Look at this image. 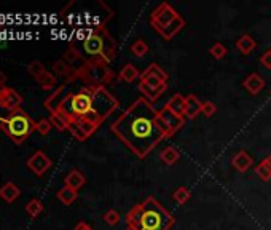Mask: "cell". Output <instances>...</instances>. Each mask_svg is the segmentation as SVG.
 I'll use <instances>...</instances> for the list:
<instances>
[{
  "instance_id": "6da1fadb",
  "label": "cell",
  "mask_w": 271,
  "mask_h": 230,
  "mask_svg": "<svg viewBox=\"0 0 271 230\" xmlns=\"http://www.w3.org/2000/svg\"><path fill=\"white\" fill-rule=\"evenodd\" d=\"M158 111L145 98L136 99L110 125V131L137 158H147L166 134L157 121Z\"/></svg>"
},
{
  "instance_id": "7a4b0ae2",
  "label": "cell",
  "mask_w": 271,
  "mask_h": 230,
  "mask_svg": "<svg viewBox=\"0 0 271 230\" xmlns=\"http://www.w3.org/2000/svg\"><path fill=\"white\" fill-rule=\"evenodd\" d=\"M81 50L88 62L108 66L117 55V43L104 26H98L83 38Z\"/></svg>"
},
{
  "instance_id": "3957f363",
  "label": "cell",
  "mask_w": 271,
  "mask_h": 230,
  "mask_svg": "<svg viewBox=\"0 0 271 230\" xmlns=\"http://www.w3.org/2000/svg\"><path fill=\"white\" fill-rule=\"evenodd\" d=\"M140 227L139 230H171L176 224L174 217L155 197H147L140 203Z\"/></svg>"
},
{
  "instance_id": "277c9868",
  "label": "cell",
  "mask_w": 271,
  "mask_h": 230,
  "mask_svg": "<svg viewBox=\"0 0 271 230\" xmlns=\"http://www.w3.org/2000/svg\"><path fill=\"white\" fill-rule=\"evenodd\" d=\"M150 24L164 40H172L184 29L185 21L179 13L172 8L171 3L163 2L152 11Z\"/></svg>"
},
{
  "instance_id": "5b68a950",
  "label": "cell",
  "mask_w": 271,
  "mask_h": 230,
  "mask_svg": "<svg viewBox=\"0 0 271 230\" xmlns=\"http://www.w3.org/2000/svg\"><path fill=\"white\" fill-rule=\"evenodd\" d=\"M35 123L27 112L18 109L10 112L8 117H0V128L15 144H23L35 130Z\"/></svg>"
},
{
  "instance_id": "8992f818",
  "label": "cell",
  "mask_w": 271,
  "mask_h": 230,
  "mask_svg": "<svg viewBox=\"0 0 271 230\" xmlns=\"http://www.w3.org/2000/svg\"><path fill=\"white\" fill-rule=\"evenodd\" d=\"M157 121H158L160 130L166 134V138L174 136V134H176L180 128L185 125V118L184 117H177V115L172 114L166 106L158 111Z\"/></svg>"
},
{
  "instance_id": "52a82bcc",
  "label": "cell",
  "mask_w": 271,
  "mask_h": 230,
  "mask_svg": "<svg viewBox=\"0 0 271 230\" xmlns=\"http://www.w3.org/2000/svg\"><path fill=\"white\" fill-rule=\"evenodd\" d=\"M26 165H27V168L34 172V174L37 176H43L45 172H47L51 165H53V162H51V158L47 155L45 152L42 150H37L34 152L32 155L27 158V162H26Z\"/></svg>"
},
{
  "instance_id": "ba28073f",
  "label": "cell",
  "mask_w": 271,
  "mask_h": 230,
  "mask_svg": "<svg viewBox=\"0 0 271 230\" xmlns=\"http://www.w3.org/2000/svg\"><path fill=\"white\" fill-rule=\"evenodd\" d=\"M21 102H23V96L13 88H6L5 93L0 96V107H3L10 112L18 111Z\"/></svg>"
},
{
  "instance_id": "9c48e42d",
  "label": "cell",
  "mask_w": 271,
  "mask_h": 230,
  "mask_svg": "<svg viewBox=\"0 0 271 230\" xmlns=\"http://www.w3.org/2000/svg\"><path fill=\"white\" fill-rule=\"evenodd\" d=\"M67 85H69V82H64L59 88L54 89V91L45 99V107H47L51 114L57 111V107L61 106V102L66 99V96L70 93V91H67Z\"/></svg>"
},
{
  "instance_id": "30bf717a",
  "label": "cell",
  "mask_w": 271,
  "mask_h": 230,
  "mask_svg": "<svg viewBox=\"0 0 271 230\" xmlns=\"http://www.w3.org/2000/svg\"><path fill=\"white\" fill-rule=\"evenodd\" d=\"M243 86L246 88L250 94H259L262 89L265 88V80H263V77L260 74L252 72L244 79Z\"/></svg>"
},
{
  "instance_id": "8fae6325",
  "label": "cell",
  "mask_w": 271,
  "mask_h": 230,
  "mask_svg": "<svg viewBox=\"0 0 271 230\" xmlns=\"http://www.w3.org/2000/svg\"><path fill=\"white\" fill-rule=\"evenodd\" d=\"M231 165H233L240 172H246L250 166L254 165V158L250 157L246 150H240L235 153L233 158H231Z\"/></svg>"
},
{
  "instance_id": "7c38bea8",
  "label": "cell",
  "mask_w": 271,
  "mask_h": 230,
  "mask_svg": "<svg viewBox=\"0 0 271 230\" xmlns=\"http://www.w3.org/2000/svg\"><path fill=\"white\" fill-rule=\"evenodd\" d=\"M185 117L187 118H196L199 114H201V106H203V102L199 101L195 94H187L185 96Z\"/></svg>"
},
{
  "instance_id": "4fadbf2b",
  "label": "cell",
  "mask_w": 271,
  "mask_h": 230,
  "mask_svg": "<svg viewBox=\"0 0 271 230\" xmlns=\"http://www.w3.org/2000/svg\"><path fill=\"white\" fill-rule=\"evenodd\" d=\"M86 182V177L81 174L79 170H72L69 174L64 177V185L69 189H74L79 192V189H81Z\"/></svg>"
},
{
  "instance_id": "5bb4252c",
  "label": "cell",
  "mask_w": 271,
  "mask_h": 230,
  "mask_svg": "<svg viewBox=\"0 0 271 230\" xmlns=\"http://www.w3.org/2000/svg\"><path fill=\"white\" fill-rule=\"evenodd\" d=\"M185 96H182L180 93L172 94V98L167 101L166 107L169 109L172 114H176L177 117H185Z\"/></svg>"
},
{
  "instance_id": "9a60e30c",
  "label": "cell",
  "mask_w": 271,
  "mask_h": 230,
  "mask_svg": "<svg viewBox=\"0 0 271 230\" xmlns=\"http://www.w3.org/2000/svg\"><path fill=\"white\" fill-rule=\"evenodd\" d=\"M139 89L142 91V94L145 96V99L147 101H150V102H155L161 94H163L166 89H167V83H164V85H161L160 88H152V86H148L145 85L144 82H139Z\"/></svg>"
},
{
  "instance_id": "2e32d148",
  "label": "cell",
  "mask_w": 271,
  "mask_h": 230,
  "mask_svg": "<svg viewBox=\"0 0 271 230\" xmlns=\"http://www.w3.org/2000/svg\"><path fill=\"white\" fill-rule=\"evenodd\" d=\"M19 194H21V192H19L18 185L15 182H5L2 187H0V197H2L6 203H13L19 197Z\"/></svg>"
},
{
  "instance_id": "e0dca14e",
  "label": "cell",
  "mask_w": 271,
  "mask_h": 230,
  "mask_svg": "<svg viewBox=\"0 0 271 230\" xmlns=\"http://www.w3.org/2000/svg\"><path fill=\"white\" fill-rule=\"evenodd\" d=\"M118 79L121 82H126V83H133L136 79H140V74H139V70L137 67L134 66V64H125L123 69L120 70V74H118Z\"/></svg>"
},
{
  "instance_id": "ac0fdd59",
  "label": "cell",
  "mask_w": 271,
  "mask_h": 230,
  "mask_svg": "<svg viewBox=\"0 0 271 230\" xmlns=\"http://www.w3.org/2000/svg\"><path fill=\"white\" fill-rule=\"evenodd\" d=\"M255 47H257V43H255V40L249 34L241 35L240 38H238V42H236V48L240 50L243 55H246V56L252 53V51L255 50Z\"/></svg>"
},
{
  "instance_id": "d6986e66",
  "label": "cell",
  "mask_w": 271,
  "mask_h": 230,
  "mask_svg": "<svg viewBox=\"0 0 271 230\" xmlns=\"http://www.w3.org/2000/svg\"><path fill=\"white\" fill-rule=\"evenodd\" d=\"M255 174L259 176V179H262L263 182H267L271 179V155L263 158L262 162L255 166Z\"/></svg>"
},
{
  "instance_id": "ffe728a7",
  "label": "cell",
  "mask_w": 271,
  "mask_h": 230,
  "mask_svg": "<svg viewBox=\"0 0 271 230\" xmlns=\"http://www.w3.org/2000/svg\"><path fill=\"white\" fill-rule=\"evenodd\" d=\"M140 213H142V206H140V204H136L134 208H131L130 211H128L126 217H125L126 226L128 227H134V229L139 230V227H140Z\"/></svg>"
},
{
  "instance_id": "44dd1931",
  "label": "cell",
  "mask_w": 271,
  "mask_h": 230,
  "mask_svg": "<svg viewBox=\"0 0 271 230\" xmlns=\"http://www.w3.org/2000/svg\"><path fill=\"white\" fill-rule=\"evenodd\" d=\"M160 158H161V162L166 163V165H174L180 158V152L176 149V147L167 145V147H164L163 150H161Z\"/></svg>"
},
{
  "instance_id": "7402d4cb",
  "label": "cell",
  "mask_w": 271,
  "mask_h": 230,
  "mask_svg": "<svg viewBox=\"0 0 271 230\" xmlns=\"http://www.w3.org/2000/svg\"><path fill=\"white\" fill-rule=\"evenodd\" d=\"M57 198H59L61 203L67 204V206H69V204H72L77 198H79V192L74 190V189H69V187L64 185V187L57 192Z\"/></svg>"
},
{
  "instance_id": "603a6c76",
  "label": "cell",
  "mask_w": 271,
  "mask_h": 230,
  "mask_svg": "<svg viewBox=\"0 0 271 230\" xmlns=\"http://www.w3.org/2000/svg\"><path fill=\"white\" fill-rule=\"evenodd\" d=\"M35 82L43 89H53L56 86V77H54L53 72H48V70H45V72L40 77H37Z\"/></svg>"
},
{
  "instance_id": "cb8c5ba5",
  "label": "cell",
  "mask_w": 271,
  "mask_h": 230,
  "mask_svg": "<svg viewBox=\"0 0 271 230\" xmlns=\"http://www.w3.org/2000/svg\"><path fill=\"white\" fill-rule=\"evenodd\" d=\"M50 121H51V125H53V128H56L57 131L69 130V120L64 117V115H61V114L53 112L50 115Z\"/></svg>"
},
{
  "instance_id": "d4e9b609",
  "label": "cell",
  "mask_w": 271,
  "mask_h": 230,
  "mask_svg": "<svg viewBox=\"0 0 271 230\" xmlns=\"http://www.w3.org/2000/svg\"><path fill=\"white\" fill-rule=\"evenodd\" d=\"M53 72L56 75H62V77H67V79H69V77L74 75V69L70 67L64 59H61V61H56L53 64Z\"/></svg>"
},
{
  "instance_id": "484cf974",
  "label": "cell",
  "mask_w": 271,
  "mask_h": 230,
  "mask_svg": "<svg viewBox=\"0 0 271 230\" xmlns=\"http://www.w3.org/2000/svg\"><path fill=\"white\" fill-rule=\"evenodd\" d=\"M190 197H191V192L187 189V187H184V185L177 187L176 190H174V194H172L174 201L179 203V204H185L187 201L190 200Z\"/></svg>"
},
{
  "instance_id": "4316f807",
  "label": "cell",
  "mask_w": 271,
  "mask_h": 230,
  "mask_svg": "<svg viewBox=\"0 0 271 230\" xmlns=\"http://www.w3.org/2000/svg\"><path fill=\"white\" fill-rule=\"evenodd\" d=\"M43 211V203L38 198H32V200L26 204V213L30 217H37Z\"/></svg>"
},
{
  "instance_id": "83f0119b",
  "label": "cell",
  "mask_w": 271,
  "mask_h": 230,
  "mask_svg": "<svg viewBox=\"0 0 271 230\" xmlns=\"http://www.w3.org/2000/svg\"><path fill=\"white\" fill-rule=\"evenodd\" d=\"M131 51H133V55L134 56H137V58H144L147 53H148V45L144 42V40H136L133 45H131Z\"/></svg>"
},
{
  "instance_id": "f1b7e54d",
  "label": "cell",
  "mask_w": 271,
  "mask_h": 230,
  "mask_svg": "<svg viewBox=\"0 0 271 230\" xmlns=\"http://www.w3.org/2000/svg\"><path fill=\"white\" fill-rule=\"evenodd\" d=\"M209 53H211L212 58H216V59H223V58L227 56V48H225L223 43L217 42L209 48Z\"/></svg>"
},
{
  "instance_id": "f546056e",
  "label": "cell",
  "mask_w": 271,
  "mask_h": 230,
  "mask_svg": "<svg viewBox=\"0 0 271 230\" xmlns=\"http://www.w3.org/2000/svg\"><path fill=\"white\" fill-rule=\"evenodd\" d=\"M69 131H70V134L77 139V141H80V143H83V141H86L88 139V136L85 134V131L81 130V128L75 123V121H70L69 123Z\"/></svg>"
},
{
  "instance_id": "4dcf8cb0",
  "label": "cell",
  "mask_w": 271,
  "mask_h": 230,
  "mask_svg": "<svg viewBox=\"0 0 271 230\" xmlns=\"http://www.w3.org/2000/svg\"><path fill=\"white\" fill-rule=\"evenodd\" d=\"M45 70H47V69H45V66H43V64H42L40 61H32V62L29 64V66H27V72H29L32 77H34V79H37V77H40V75L45 72Z\"/></svg>"
},
{
  "instance_id": "1f68e13d",
  "label": "cell",
  "mask_w": 271,
  "mask_h": 230,
  "mask_svg": "<svg viewBox=\"0 0 271 230\" xmlns=\"http://www.w3.org/2000/svg\"><path fill=\"white\" fill-rule=\"evenodd\" d=\"M102 219H104V222L108 224V226H117L120 222V213L117 209H108L107 213L102 216Z\"/></svg>"
},
{
  "instance_id": "d6a6232c",
  "label": "cell",
  "mask_w": 271,
  "mask_h": 230,
  "mask_svg": "<svg viewBox=\"0 0 271 230\" xmlns=\"http://www.w3.org/2000/svg\"><path fill=\"white\" fill-rule=\"evenodd\" d=\"M145 70H148V72H150V74H153V75H157L158 77V79L161 80V82H164V83H167V74L164 72V70L163 69H161L160 67V64H150V66H148Z\"/></svg>"
},
{
  "instance_id": "836d02e7",
  "label": "cell",
  "mask_w": 271,
  "mask_h": 230,
  "mask_svg": "<svg viewBox=\"0 0 271 230\" xmlns=\"http://www.w3.org/2000/svg\"><path fill=\"white\" fill-rule=\"evenodd\" d=\"M51 128H53V125H51V121L47 120V118H42V120H38L37 123H35V130L43 134V136H47V134L51 131Z\"/></svg>"
},
{
  "instance_id": "e575fe53",
  "label": "cell",
  "mask_w": 271,
  "mask_h": 230,
  "mask_svg": "<svg viewBox=\"0 0 271 230\" xmlns=\"http://www.w3.org/2000/svg\"><path fill=\"white\" fill-rule=\"evenodd\" d=\"M217 112V106L214 104L212 101H204L203 106H201V114L204 117H212Z\"/></svg>"
},
{
  "instance_id": "d590c367",
  "label": "cell",
  "mask_w": 271,
  "mask_h": 230,
  "mask_svg": "<svg viewBox=\"0 0 271 230\" xmlns=\"http://www.w3.org/2000/svg\"><path fill=\"white\" fill-rule=\"evenodd\" d=\"M260 64L267 70H271V50H267L265 53L260 56Z\"/></svg>"
},
{
  "instance_id": "8d00e7d4",
  "label": "cell",
  "mask_w": 271,
  "mask_h": 230,
  "mask_svg": "<svg viewBox=\"0 0 271 230\" xmlns=\"http://www.w3.org/2000/svg\"><path fill=\"white\" fill-rule=\"evenodd\" d=\"M74 230H93V227L89 226V224H86L85 221H80V222L75 226V229H74Z\"/></svg>"
},
{
  "instance_id": "74e56055",
  "label": "cell",
  "mask_w": 271,
  "mask_h": 230,
  "mask_svg": "<svg viewBox=\"0 0 271 230\" xmlns=\"http://www.w3.org/2000/svg\"><path fill=\"white\" fill-rule=\"evenodd\" d=\"M5 82H6V75H5V72L0 70V85H5Z\"/></svg>"
},
{
  "instance_id": "f35d334b",
  "label": "cell",
  "mask_w": 271,
  "mask_h": 230,
  "mask_svg": "<svg viewBox=\"0 0 271 230\" xmlns=\"http://www.w3.org/2000/svg\"><path fill=\"white\" fill-rule=\"evenodd\" d=\"M5 89H6V86H5V85H0V96H2V94L5 93Z\"/></svg>"
},
{
  "instance_id": "ab89813d",
  "label": "cell",
  "mask_w": 271,
  "mask_h": 230,
  "mask_svg": "<svg viewBox=\"0 0 271 230\" xmlns=\"http://www.w3.org/2000/svg\"><path fill=\"white\" fill-rule=\"evenodd\" d=\"M125 230H137V229H134V227H126Z\"/></svg>"
}]
</instances>
